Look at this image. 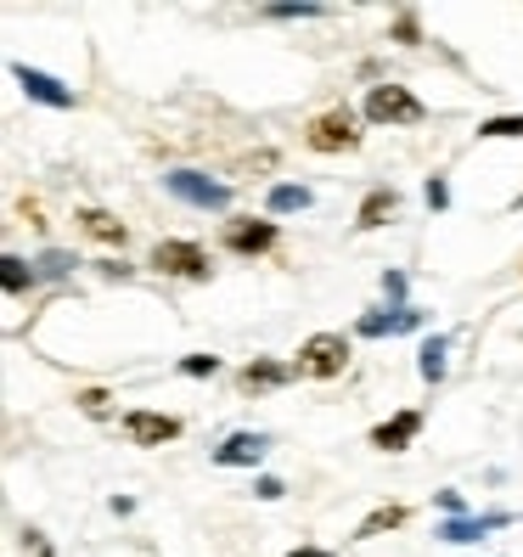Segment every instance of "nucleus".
Instances as JSON below:
<instances>
[{
  "label": "nucleus",
  "mask_w": 523,
  "mask_h": 557,
  "mask_svg": "<svg viewBox=\"0 0 523 557\" xmlns=\"http://www.w3.org/2000/svg\"><path fill=\"white\" fill-rule=\"evenodd\" d=\"M349 367V344L344 333H315L299 344V360H292V372L299 377H338Z\"/></svg>",
  "instance_id": "f257e3e1"
},
{
  "label": "nucleus",
  "mask_w": 523,
  "mask_h": 557,
  "mask_svg": "<svg viewBox=\"0 0 523 557\" xmlns=\"http://www.w3.org/2000/svg\"><path fill=\"white\" fill-rule=\"evenodd\" d=\"M163 186H170V198H180V203H191V209H214V214H225L232 209V186L225 181H209V175H198V170H175V175H163Z\"/></svg>",
  "instance_id": "f03ea898"
},
{
  "label": "nucleus",
  "mask_w": 523,
  "mask_h": 557,
  "mask_svg": "<svg viewBox=\"0 0 523 557\" xmlns=\"http://www.w3.org/2000/svg\"><path fill=\"white\" fill-rule=\"evenodd\" d=\"M304 141H310V152H349V147H361V129H354L349 108H326L304 124Z\"/></svg>",
  "instance_id": "7ed1b4c3"
},
{
  "label": "nucleus",
  "mask_w": 523,
  "mask_h": 557,
  "mask_svg": "<svg viewBox=\"0 0 523 557\" xmlns=\"http://www.w3.org/2000/svg\"><path fill=\"white\" fill-rule=\"evenodd\" d=\"M366 119L372 124H422V102L406 85H372L366 90Z\"/></svg>",
  "instance_id": "20e7f679"
},
{
  "label": "nucleus",
  "mask_w": 523,
  "mask_h": 557,
  "mask_svg": "<svg viewBox=\"0 0 523 557\" xmlns=\"http://www.w3.org/2000/svg\"><path fill=\"white\" fill-rule=\"evenodd\" d=\"M152 271H163V276H186V282H203L209 276V253L198 248V243H158L152 248Z\"/></svg>",
  "instance_id": "39448f33"
},
{
  "label": "nucleus",
  "mask_w": 523,
  "mask_h": 557,
  "mask_svg": "<svg viewBox=\"0 0 523 557\" xmlns=\"http://www.w3.org/2000/svg\"><path fill=\"white\" fill-rule=\"evenodd\" d=\"M124 434L136 445H170V440H180V417H170V411H129Z\"/></svg>",
  "instance_id": "423d86ee"
},
{
  "label": "nucleus",
  "mask_w": 523,
  "mask_h": 557,
  "mask_svg": "<svg viewBox=\"0 0 523 557\" xmlns=\"http://www.w3.org/2000/svg\"><path fill=\"white\" fill-rule=\"evenodd\" d=\"M507 523H512V512H478V518H445L439 523V541L445 546H468V541H484L489 530H507Z\"/></svg>",
  "instance_id": "0eeeda50"
},
{
  "label": "nucleus",
  "mask_w": 523,
  "mask_h": 557,
  "mask_svg": "<svg viewBox=\"0 0 523 557\" xmlns=\"http://www.w3.org/2000/svg\"><path fill=\"white\" fill-rule=\"evenodd\" d=\"M220 243L232 248V253H265L276 243V225L271 220H225Z\"/></svg>",
  "instance_id": "6e6552de"
},
{
  "label": "nucleus",
  "mask_w": 523,
  "mask_h": 557,
  "mask_svg": "<svg viewBox=\"0 0 523 557\" xmlns=\"http://www.w3.org/2000/svg\"><path fill=\"white\" fill-rule=\"evenodd\" d=\"M12 79L35 96V102H46V108H74V90L69 85H57L51 74H40V69H28V62H12Z\"/></svg>",
  "instance_id": "1a4fd4ad"
},
{
  "label": "nucleus",
  "mask_w": 523,
  "mask_h": 557,
  "mask_svg": "<svg viewBox=\"0 0 523 557\" xmlns=\"http://www.w3.org/2000/svg\"><path fill=\"white\" fill-rule=\"evenodd\" d=\"M416 326H422V310H372V315H361V321H354V333H361V338H388V333H416Z\"/></svg>",
  "instance_id": "9d476101"
},
{
  "label": "nucleus",
  "mask_w": 523,
  "mask_h": 557,
  "mask_svg": "<svg viewBox=\"0 0 523 557\" xmlns=\"http://www.w3.org/2000/svg\"><path fill=\"white\" fill-rule=\"evenodd\" d=\"M265 450H271V440L265 434H232V440H225L220 450H214V462L220 468H253V462H265Z\"/></svg>",
  "instance_id": "9b49d317"
},
{
  "label": "nucleus",
  "mask_w": 523,
  "mask_h": 557,
  "mask_svg": "<svg viewBox=\"0 0 523 557\" xmlns=\"http://www.w3.org/2000/svg\"><path fill=\"white\" fill-rule=\"evenodd\" d=\"M416 434H422V411H395L388 422H377V429H372V445L377 450H406Z\"/></svg>",
  "instance_id": "f8f14e48"
},
{
  "label": "nucleus",
  "mask_w": 523,
  "mask_h": 557,
  "mask_svg": "<svg viewBox=\"0 0 523 557\" xmlns=\"http://www.w3.org/2000/svg\"><path fill=\"white\" fill-rule=\"evenodd\" d=\"M287 377H292V367H282V360H248L237 372V388L242 395H265V388H282Z\"/></svg>",
  "instance_id": "ddd939ff"
},
{
  "label": "nucleus",
  "mask_w": 523,
  "mask_h": 557,
  "mask_svg": "<svg viewBox=\"0 0 523 557\" xmlns=\"http://www.w3.org/2000/svg\"><path fill=\"white\" fill-rule=\"evenodd\" d=\"M400 214V191L395 186H377V191H366V203H361V214H354V225L361 232H377V225H388Z\"/></svg>",
  "instance_id": "4468645a"
},
{
  "label": "nucleus",
  "mask_w": 523,
  "mask_h": 557,
  "mask_svg": "<svg viewBox=\"0 0 523 557\" xmlns=\"http://www.w3.org/2000/svg\"><path fill=\"white\" fill-rule=\"evenodd\" d=\"M79 225H85V232H90L96 243H108V248H124V237H129V232H124V220H113L108 209H85V214H79Z\"/></svg>",
  "instance_id": "2eb2a0df"
},
{
  "label": "nucleus",
  "mask_w": 523,
  "mask_h": 557,
  "mask_svg": "<svg viewBox=\"0 0 523 557\" xmlns=\"http://www.w3.org/2000/svg\"><path fill=\"white\" fill-rule=\"evenodd\" d=\"M310 203H315V198H310V186H292V181L271 186V198H265L271 214H299V209H310Z\"/></svg>",
  "instance_id": "dca6fc26"
},
{
  "label": "nucleus",
  "mask_w": 523,
  "mask_h": 557,
  "mask_svg": "<svg viewBox=\"0 0 523 557\" xmlns=\"http://www.w3.org/2000/svg\"><path fill=\"white\" fill-rule=\"evenodd\" d=\"M416 372H422V383H445V338L434 333V338H422V349H416Z\"/></svg>",
  "instance_id": "f3484780"
},
{
  "label": "nucleus",
  "mask_w": 523,
  "mask_h": 557,
  "mask_svg": "<svg viewBox=\"0 0 523 557\" xmlns=\"http://www.w3.org/2000/svg\"><path fill=\"white\" fill-rule=\"evenodd\" d=\"M400 523H406V507H400V502H383L377 512H366L361 541H377V535H388V530H400Z\"/></svg>",
  "instance_id": "a211bd4d"
},
{
  "label": "nucleus",
  "mask_w": 523,
  "mask_h": 557,
  "mask_svg": "<svg viewBox=\"0 0 523 557\" xmlns=\"http://www.w3.org/2000/svg\"><path fill=\"white\" fill-rule=\"evenodd\" d=\"M523 136V113H501L478 124V141H518Z\"/></svg>",
  "instance_id": "6ab92c4d"
},
{
  "label": "nucleus",
  "mask_w": 523,
  "mask_h": 557,
  "mask_svg": "<svg viewBox=\"0 0 523 557\" xmlns=\"http://www.w3.org/2000/svg\"><path fill=\"white\" fill-rule=\"evenodd\" d=\"M0 282H7V293H23V287H35V271H28L17 253H7L0 259Z\"/></svg>",
  "instance_id": "aec40b11"
},
{
  "label": "nucleus",
  "mask_w": 523,
  "mask_h": 557,
  "mask_svg": "<svg viewBox=\"0 0 523 557\" xmlns=\"http://www.w3.org/2000/svg\"><path fill=\"white\" fill-rule=\"evenodd\" d=\"M180 372H186V377H214V372H220V360H214V355H186V360H180Z\"/></svg>",
  "instance_id": "412c9836"
},
{
  "label": "nucleus",
  "mask_w": 523,
  "mask_h": 557,
  "mask_svg": "<svg viewBox=\"0 0 523 557\" xmlns=\"http://www.w3.org/2000/svg\"><path fill=\"white\" fill-rule=\"evenodd\" d=\"M395 40H400V46H416V40H422L416 12H400V17H395Z\"/></svg>",
  "instance_id": "4be33fe9"
},
{
  "label": "nucleus",
  "mask_w": 523,
  "mask_h": 557,
  "mask_svg": "<svg viewBox=\"0 0 523 557\" xmlns=\"http://www.w3.org/2000/svg\"><path fill=\"white\" fill-rule=\"evenodd\" d=\"M383 293L395 299V310H406V271H383Z\"/></svg>",
  "instance_id": "5701e85b"
},
{
  "label": "nucleus",
  "mask_w": 523,
  "mask_h": 557,
  "mask_svg": "<svg viewBox=\"0 0 523 557\" xmlns=\"http://www.w3.org/2000/svg\"><path fill=\"white\" fill-rule=\"evenodd\" d=\"M253 496H259V502H282V496H287V484L265 473V479H253Z\"/></svg>",
  "instance_id": "b1692460"
},
{
  "label": "nucleus",
  "mask_w": 523,
  "mask_h": 557,
  "mask_svg": "<svg viewBox=\"0 0 523 557\" xmlns=\"http://www.w3.org/2000/svg\"><path fill=\"white\" fill-rule=\"evenodd\" d=\"M422 198H428V209H445V203H450V186H445V181L434 175L428 186H422Z\"/></svg>",
  "instance_id": "393cba45"
},
{
  "label": "nucleus",
  "mask_w": 523,
  "mask_h": 557,
  "mask_svg": "<svg viewBox=\"0 0 523 557\" xmlns=\"http://www.w3.org/2000/svg\"><path fill=\"white\" fill-rule=\"evenodd\" d=\"M40 271H46V276H69V271H74V259H69V253H46V259H40Z\"/></svg>",
  "instance_id": "a878e982"
},
{
  "label": "nucleus",
  "mask_w": 523,
  "mask_h": 557,
  "mask_svg": "<svg viewBox=\"0 0 523 557\" xmlns=\"http://www.w3.org/2000/svg\"><path fill=\"white\" fill-rule=\"evenodd\" d=\"M79 406H85L90 417H108V395H102V388H85V395H79Z\"/></svg>",
  "instance_id": "bb28decb"
},
{
  "label": "nucleus",
  "mask_w": 523,
  "mask_h": 557,
  "mask_svg": "<svg viewBox=\"0 0 523 557\" xmlns=\"http://www.w3.org/2000/svg\"><path fill=\"white\" fill-rule=\"evenodd\" d=\"M265 17H276V23H287V17H321V7H271Z\"/></svg>",
  "instance_id": "cd10ccee"
},
{
  "label": "nucleus",
  "mask_w": 523,
  "mask_h": 557,
  "mask_svg": "<svg viewBox=\"0 0 523 557\" xmlns=\"http://www.w3.org/2000/svg\"><path fill=\"white\" fill-rule=\"evenodd\" d=\"M439 507H445L450 518H468V512H462V490H439Z\"/></svg>",
  "instance_id": "c85d7f7f"
},
{
  "label": "nucleus",
  "mask_w": 523,
  "mask_h": 557,
  "mask_svg": "<svg viewBox=\"0 0 523 557\" xmlns=\"http://www.w3.org/2000/svg\"><path fill=\"white\" fill-rule=\"evenodd\" d=\"M23 541H28V546H35V557H51V546H46V541H40V535H35V530H28V535H23Z\"/></svg>",
  "instance_id": "c756f323"
},
{
  "label": "nucleus",
  "mask_w": 523,
  "mask_h": 557,
  "mask_svg": "<svg viewBox=\"0 0 523 557\" xmlns=\"http://www.w3.org/2000/svg\"><path fill=\"white\" fill-rule=\"evenodd\" d=\"M287 557H333V552H321V546H292Z\"/></svg>",
  "instance_id": "7c9ffc66"
},
{
  "label": "nucleus",
  "mask_w": 523,
  "mask_h": 557,
  "mask_svg": "<svg viewBox=\"0 0 523 557\" xmlns=\"http://www.w3.org/2000/svg\"><path fill=\"white\" fill-rule=\"evenodd\" d=\"M512 209H523V191H518V198H512Z\"/></svg>",
  "instance_id": "2f4dec72"
}]
</instances>
